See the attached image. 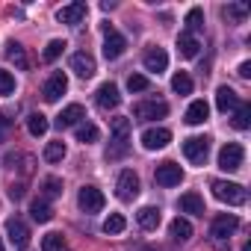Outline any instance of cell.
<instances>
[{
  "label": "cell",
  "mask_w": 251,
  "mask_h": 251,
  "mask_svg": "<svg viewBox=\"0 0 251 251\" xmlns=\"http://www.w3.org/2000/svg\"><path fill=\"white\" fill-rule=\"evenodd\" d=\"M198 48H201V45H198L195 36H189V33H180V36H177V53H180L183 59H195V56H198Z\"/></svg>",
  "instance_id": "21"
},
{
  "label": "cell",
  "mask_w": 251,
  "mask_h": 251,
  "mask_svg": "<svg viewBox=\"0 0 251 251\" xmlns=\"http://www.w3.org/2000/svg\"><path fill=\"white\" fill-rule=\"evenodd\" d=\"M98 136H100V130L95 127V124H77V142H83V145H89V142H98Z\"/></svg>",
  "instance_id": "32"
},
{
  "label": "cell",
  "mask_w": 251,
  "mask_h": 251,
  "mask_svg": "<svg viewBox=\"0 0 251 251\" xmlns=\"http://www.w3.org/2000/svg\"><path fill=\"white\" fill-rule=\"evenodd\" d=\"M207 154H210V139L207 136H189L183 142V157L195 166H204L207 163Z\"/></svg>",
  "instance_id": "3"
},
{
  "label": "cell",
  "mask_w": 251,
  "mask_h": 251,
  "mask_svg": "<svg viewBox=\"0 0 251 251\" xmlns=\"http://www.w3.org/2000/svg\"><path fill=\"white\" fill-rule=\"evenodd\" d=\"M248 12H251L248 3H230V6H225V15H227V18H236V21H242Z\"/></svg>",
  "instance_id": "39"
},
{
  "label": "cell",
  "mask_w": 251,
  "mask_h": 251,
  "mask_svg": "<svg viewBox=\"0 0 251 251\" xmlns=\"http://www.w3.org/2000/svg\"><path fill=\"white\" fill-rule=\"evenodd\" d=\"M236 227H239V219H236L233 213H222V216H216V219H213L210 233H213V239H227Z\"/></svg>",
  "instance_id": "12"
},
{
  "label": "cell",
  "mask_w": 251,
  "mask_h": 251,
  "mask_svg": "<svg viewBox=\"0 0 251 251\" xmlns=\"http://www.w3.org/2000/svg\"><path fill=\"white\" fill-rule=\"evenodd\" d=\"M83 118H86V109H83L80 103H68V106L56 115V127H59V130H65V127H77Z\"/></svg>",
  "instance_id": "15"
},
{
  "label": "cell",
  "mask_w": 251,
  "mask_h": 251,
  "mask_svg": "<svg viewBox=\"0 0 251 251\" xmlns=\"http://www.w3.org/2000/svg\"><path fill=\"white\" fill-rule=\"evenodd\" d=\"M89 15V6L86 3H68V6H62L59 12H56V18L62 21V24H71V27H77V24H83V18Z\"/></svg>",
  "instance_id": "16"
},
{
  "label": "cell",
  "mask_w": 251,
  "mask_h": 251,
  "mask_svg": "<svg viewBox=\"0 0 251 251\" xmlns=\"http://www.w3.org/2000/svg\"><path fill=\"white\" fill-rule=\"evenodd\" d=\"M9 130H12V118L9 115H0V142H6Z\"/></svg>",
  "instance_id": "40"
},
{
  "label": "cell",
  "mask_w": 251,
  "mask_h": 251,
  "mask_svg": "<svg viewBox=\"0 0 251 251\" xmlns=\"http://www.w3.org/2000/svg\"><path fill=\"white\" fill-rule=\"evenodd\" d=\"M236 74H239L242 80H248V77H251V62H242V65L236 68Z\"/></svg>",
  "instance_id": "42"
},
{
  "label": "cell",
  "mask_w": 251,
  "mask_h": 251,
  "mask_svg": "<svg viewBox=\"0 0 251 251\" xmlns=\"http://www.w3.org/2000/svg\"><path fill=\"white\" fill-rule=\"evenodd\" d=\"M62 195V180L59 177H45L42 180V198L50 201V198H59Z\"/></svg>",
  "instance_id": "31"
},
{
  "label": "cell",
  "mask_w": 251,
  "mask_h": 251,
  "mask_svg": "<svg viewBox=\"0 0 251 251\" xmlns=\"http://www.w3.org/2000/svg\"><path fill=\"white\" fill-rule=\"evenodd\" d=\"M142 65H145V71L160 74V71H166V68H169V53H166L163 48H148V50H145V56H142Z\"/></svg>",
  "instance_id": "13"
},
{
  "label": "cell",
  "mask_w": 251,
  "mask_h": 251,
  "mask_svg": "<svg viewBox=\"0 0 251 251\" xmlns=\"http://www.w3.org/2000/svg\"><path fill=\"white\" fill-rule=\"evenodd\" d=\"M48 127H50V121H48L42 112H33V115H27V130H30L33 136H45V133H48Z\"/></svg>",
  "instance_id": "26"
},
{
  "label": "cell",
  "mask_w": 251,
  "mask_h": 251,
  "mask_svg": "<svg viewBox=\"0 0 251 251\" xmlns=\"http://www.w3.org/2000/svg\"><path fill=\"white\" fill-rule=\"evenodd\" d=\"M242 160H245V148L239 142H227L222 151H219V169L222 172H236L242 169Z\"/></svg>",
  "instance_id": "4"
},
{
  "label": "cell",
  "mask_w": 251,
  "mask_h": 251,
  "mask_svg": "<svg viewBox=\"0 0 251 251\" xmlns=\"http://www.w3.org/2000/svg\"><path fill=\"white\" fill-rule=\"evenodd\" d=\"M210 189H213V195H216L219 201H225V204H230V207H242L245 198H248L245 189H242L239 183H230V180H213Z\"/></svg>",
  "instance_id": "2"
},
{
  "label": "cell",
  "mask_w": 251,
  "mask_h": 251,
  "mask_svg": "<svg viewBox=\"0 0 251 251\" xmlns=\"http://www.w3.org/2000/svg\"><path fill=\"white\" fill-rule=\"evenodd\" d=\"M124 227H127V222H124L121 213H109L106 222H103V230H106V233H121Z\"/></svg>",
  "instance_id": "34"
},
{
  "label": "cell",
  "mask_w": 251,
  "mask_h": 251,
  "mask_svg": "<svg viewBox=\"0 0 251 251\" xmlns=\"http://www.w3.org/2000/svg\"><path fill=\"white\" fill-rule=\"evenodd\" d=\"M30 216H33V222L45 225V222H50V219H53V210H50V204H48L45 198H36V201L30 204Z\"/></svg>",
  "instance_id": "24"
},
{
  "label": "cell",
  "mask_w": 251,
  "mask_h": 251,
  "mask_svg": "<svg viewBox=\"0 0 251 251\" xmlns=\"http://www.w3.org/2000/svg\"><path fill=\"white\" fill-rule=\"evenodd\" d=\"M77 204H80L83 213H100L103 204H106V198H103V192L98 186H83L80 195H77Z\"/></svg>",
  "instance_id": "8"
},
{
  "label": "cell",
  "mask_w": 251,
  "mask_h": 251,
  "mask_svg": "<svg viewBox=\"0 0 251 251\" xmlns=\"http://www.w3.org/2000/svg\"><path fill=\"white\" fill-rule=\"evenodd\" d=\"M183 24H186V30H183V33H189V36L201 33V30H204V12H201L198 6H195V9H189V12H186V21H183Z\"/></svg>",
  "instance_id": "28"
},
{
  "label": "cell",
  "mask_w": 251,
  "mask_h": 251,
  "mask_svg": "<svg viewBox=\"0 0 251 251\" xmlns=\"http://www.w3.org/2000/svg\"><path fill=\"white\" fill-rule=\"evenodd\" d=\"M154 180H157L160 186H177V183L183 180V169H180L177 163L166 160V163H160V166H157V172H154Z\"/></svg>",
  "instance_id": "10"
},
{
  "label": "cell",
  "mask_w": 251,
  "mask_h": 251,
  "mask_svg": "<svg viewBox=\"0 0 251 251\" xmlns=\"http://www.w3.org/2000/svg\"><path fill=\"white\" fill-rule=\"evenodd\" d=\"M62 50H65V42L62 39H53V42H48V48H45V62H53V59H59L62 56Z\"/></svg>",
  "instance_id": "35"
},
{
  "label": "cell",
  "mask_w": 251,
  "mask_h": 251,
  "mask_svg": "<svg viewBox=\"0 0 251 251\" xmlns=\"http://www.w3.org/2000/svg\"><path fill=\"white\" fill-rule=\"evenodd\" d=\"M233 127L236 130H248L251 127V103H239L233 109Z\"/></svg>",
  "instance_id": "27"
},
{
  "label": "cell",
  "mask_w": 251,
  "mask_h": 251,
  "mask_svg": "<svg viewBox=\"0 0 251 251\" xmlns=\"http://www.w3.org/2000/svg\"><path fill=\"white\" fill-rule=\"evenodd\" d=\"M177 207H180V213H192V216H204V198H201L198 192H186V195H180V201H177Z\"/></svg>",
  "instance_id": "20"
},
{
  "label": "cell",
  "mask_w": 251,
  "mask_h": 251,
  "mask_svg": "<svg viewBox=\"0 0 251 251\" xmlns=\"http://www.w3.org/2000/svg\"><path fill=\"white\" fill-rule=\"evenodd\" d=\"M6 56H9V62H15L21 71H27V68H30V62H27V53H24V48H21V45L9 42V45H6Z\"/></svg>",
  "instance_id": "29"
},
{
  "label": "cell",
  "mask_w": 251,
  "mask_h": 251,
  "mask_svg": "<svg viewBox=\"0 0 251 251\" xmlns=\"http://www.w3.org/2000/svg\"><path fill=\"white\" fill-rule=\"evenodd\" d=\"M136 219H139V225H142L145 230H157V227H160V222H163L160 207H142V210L136 213Z\"/></svg>",
  "instance_id": "22"
},
{
  "label": "cell",
  "mask_w": 251,
  "mask_h": 251,
  "mask_svg": "<svg viewBox=\"0 0 251 251\" xmlns=\"http://www.w3.org/2000/svg\"><path fill=\"white\" fill-rule=\"evenodd\" d=\"M172 89H175L177 95H192V77H189L186 71H177V74L172 77Z\"/></svg>",
  "instance_id": "33"
},
{
  "label": "cell",
  "mask_w": 251,
  "mask_h": 251,
  "mask_svg": "<svg viewBox=\"0 0 251 251\" xmlns=\"http://www.w3.org/2000/svg\"><path fill=\"white\" fill-rule=\"evenodd\" d=\"M15 92V77L9 74V71H3V68H0V95H12Z\"/></svg>",
  "instance_id": "38"
},
{
  "label": "cell",
  "mask_w": 251,
  "mask_h": 251,
  "mask_svg": "<svg viewBox=\"0 0 251 251\" xmlns=\"http://www.w3.org/2000/svg\"><path fill=\"white\" fill-rule=\"evenodd\" d=\"M242 251H251V245H248V242H245V245H242Z\"/></svg>",
  "instance_id": "43"
},
{
  "label": "cell",
  "mask_w": 251,
  "mask_h": 251,
  "mask_svg": "<svg viewBox=\"0 0 251 251\" xmlns=\"http://www.w3.org/2000/svg\"><path fill=\"white\" fill-rule=\"evenodd\" d=\"M127 89L130 92H145V89H151V80L145 74H130L127 77Z\"/></svg>",
  "instance_id": "37"
},
{
  "label": "cell",
  "mask_w": 251,
  "mask_h": 251,
  "mask_svg": "<svg viewBox=\"0 0 251 251\" xmlns=\"http://www.w3.org/2000/svg\"><path fill=\"white\" fill-rule=\"evenodd\" d=\"M242 100L236 98V92L230 89V86H219L216 89V106H219V112H230V109H236Z\"/></svg>",
  "instance_id": "19"
},
{
  "label": "cell",
  "mask_w": 251,
  "mask_h": 251,
  "mask_svg": "<svg viewBox=\"0 0 251 251\" xmlns=\"http://www.w3.org/2000/svg\"><path fill=\"white\" fill-rule=\"evenodd\" d=\"M133 115L139 118V121H154V118H166L169 115V103L166 100H139L136 106H133Z\"/></svg>",
  "instance_id": "6"
},
{
  "label": "cell",
  "mask_w": 251,
  "mask_h": 251,
  "mask_svg": "<svg viewBox=\"0 0 251 251\" xmlns=\"http://www.w3.org/2000/svg\"><path fill=\"white\" fill-rule=\"evenodd\" d=\"M169 233L175 236V242H189V239H192V225H189L186 219L177 216V219L169 225Z\"/></svg>",
  "instance_id": "25"
},
{
  "label": "cell",
  "mask_w": 251,
  "mask_h": 251,
  "mask_svg": "<svg viewBox=\"0 0 251 251\" xmlns=\"http://www.w3.org/2000/svg\"><path fill=\"white\" fill-rule=\"evenodd\" d=\"M103 33H106V39H103V56L106 59H118L124 50H127V39H124L118 30H112L109 24H103Z\"/></svg>",
  "instance_id": "9"
},
{
  "label": "cell",
  "mask_w": 251,
  "mask_h": 251,
  "mask_svg": "<svg viewBox=\"0 0 251 251\" xmlns=\"http://www.w3.org/2000/svg\"><path fill=\"white\" fill-rule=\"evenodd\" d=\"M42 251H71V248H68V242H65L62 233H45V239H42Z\"/></svg>",
  "instance_id": "30"
},
{
  "label": "cell",
  "mask_w": 251,
  "mask_h": 251,
  "mask_svg": "<svg viewBox=\"0 0 251 251\" xmlns=\"http://www.w3.org/2000/svg\"><path fill=\"white\" fill-rule=\"evenodd\" d=\"M207 115H210L207 100H192V103H189V109H186V124H204V121H207Z\"/></svg>",
  "instance_id": "23"
},
{
  "label": "cell",
  "mask_w": 251,
  "mask_h": 251,
  "mask_svg": "<svg viewBox=\"0 0 251 251\" xmlns=\"http://www.w3.org/2000/svg\"><path fill=\"white\" fill-rule=\"evenodd\" d=\"M65 92H68V77H65L62 71H53V74L45 80V86H42V98H45L48 103H56Z\"/></svg>",
  "instance_id": "5"
},
{
  "label": "cell",
  "mask_w": 251,
  "mask_h": 251,
  "mask_svg": "<svg viewBox=\"0 0 251 251\" xmlns=\"http://www.w3.org/2000/svg\"><path fill=\"white\" fill-rule=\"evenodd\" d=\"M9 198H12V201H21V198H24V183H12V186H9Z\"/></svg>",
  "instance_id": "41"
},
{
  "label": "cell",
  "mask_w": 251,
  "mask_h": 251,
  "mask_svg": "<svg viewBox=\"0 0 251 251\" xmlns=\"http://www.w3.org/2000/svg\"><path fill=\"white\" fill-rule=\"evenodd\" d=\"M115 195H118L121 201H133V198L139 195V177H136V172L124 169V172L118 175V180H115Z\"/></svg>",
  "instance_id": "7"
},
{
  "label": "cell",
  "mask_w": 251,
  "mask_h": 251,
  "mask_svg": "<svg viewBox=\"0 0 251 251\" xmlns=\"http://www.w3.org/2000/svg\"><path fill=\"white\" fill-rule=\"evenodd\" d=\"M0 251H3V245H0Z\"/></svg>",
  "instance_id": "44"
},
{
  "label": "cell",
  "mask_w": 251,
  "mask_h": 251,
  "mask_svg": "<svg viewBox=\"0 0 251 251\" xmlns=\"http://www.w3.org/2000/svg\"><path fill=\"white\" fill-rule=\"evenodd\" d=\"M130 151V118H112V139L106 148V160H121Z\"/></svg>",
  "instance_id": "1"
},
{
  "label": "cell",
  "mask_w": 251,
  "mask_h": 251,
  "mask_svg": "<svg viewBox=\"0 0 251 251\" xmlns=\"http://www.w3.org/2000/svg\"><path fill=\"white\" fill-rule=\"evenodd\" d=\"M71 71H74L77 77H83V80L95 77V71H98V65H95V56H92V53H86V50L74 53V56H71Z\"/></svg>",
  "instance_id": "14"
},
{
  "label": "cell",
  "mask_w": 251,
  "mask_h": 251,
  "mask_svg": "<svg viewBox=\"0 0 251 251\" xmlns=\"http://www.w3.org/2000/svg\"><path fill=\"white\" fill-rule=\"evenodd\" d=\"M6 233H9V242H12L18 251H27V248H30V227H27L21 219H9V222H6Z\"/></svg>",
  "instance_id": "11"
},
{
  "label": "cell",
  "mask_w": 251,
  "mask_h": 251,
  "mask_svg": "<svg viewBox=\"0 0 251 251\" xmlns=\"http://www.w3.org/2000/svg\"><path fill=\"white\" fill-rule=\"evenodd\" d=\"M95 100L100 109H115L121 103V95H118V86L115 83H103L98 92H95Z\"/></svg>",
  "instance_id": "18"
},
{
  "label": "cell",
  "mask_w": 251,
  "mask_h": 251,
  "mask_svg": "<svg viewBox=\"0 0 251 251\" xmlns=\"http://www.w3.org/2000/svg\"><path fill=\"white\" fill-rule=\"evenodd\" d=\"M172 142V133L166 130V127H148L145 133H142V145L148 148V151H160V148H166Z\"/></svg>",
  "instance_id": "17"
},
{
  "label": "cell",
  "mask_w": 251,
  "mask_h": 251,
  "mask_svg": "<svg viewBox=\"0 0 251 251\" xmlns=\"http://www.w3.org/2000/svg\"><path fill=\"white\" fill-rule=\"evenodd\" d=\"M62 157H65V142H48L45 160H48V163H59Z\"/></svg>",
  "instance_id": "36"
}]
</instances>
